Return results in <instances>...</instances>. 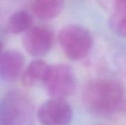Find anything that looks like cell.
Returning a JSON list of instances; mask_svg holds the SVG:
<instances>
[{
	"instance_id": "6da1fadb",
	"label": "cell",
	"mask_w": 126,
	"mask_h": 125,
	"mask_svg": "<svg viewBox=\"0 0 126 125\" xmlns=\"http://www.w3.org/2000/svg\"><path fill=\"white\" fill-rule=\"evenodd\" d=\"M82 98L87 109L101 117H113L126 107L125 87L119 82L110 78L96 79L88 83Z\"/></svg>"
},
{
	"instance_id": "7a4b0ae2",
	"label": "cell",
	"mask_w": 126,
	"mask_h": 125,
	"mask_svg": "<svg viewBox=\"0 0 126 125\" xmlns=\"http://www.w3.org/2000/svg\"><path fill=\"white\" fill-rule=\"evenodd\" d=\"M33 118V102L26 93L10 91L0 101V125H32Z\"/></svg>"
},
{
	"instance_id": "3957f363",
	"label": "cell",
	"mask_w": 126,
	"mask_h": 125,
	"mask_svg": "<svg viewBox=\"0 0 126 125\" xmlns=\"http://www.w3.org/2000/svg\"><path fill=\"white\" fill-rule=\"evenodd\" d=\"M58 42L65 55L73 61H78L88 55L93 46V37L82 26L70 24L58 33Z\"/></svg>"
},
{
	"instance_id": "277c9868",
	"label": "cell",
	"mask_w": 126,
	"mask_h": 125,
	"mask_svg": "<svg viewBox=\"0 0 126 125\" xmlns=\"http://www.w3.org/2000/svg\"><path fill=\"white\" fill-rule=\"evenodd\" d=\"M46 90L51 98H66L74 94L76 87V78L74 70L64 63L49 67L44 82Z\"/></svg>"
},
{
	"instance_id": "5b68a950",
	"label": "cell",
	"mask_w": 126,
	"mask_h": 125,
	"mask_svg": "<svg viewBox=\"0 0 126 125\" xmlns=\"http://www.w3.org/2000/svg\"><path fill=\"white\" fill-rule=\"evenodd\" d=\"M36 117L41 125H69L73 111L65 98H51L40 105Z\"/></svg>"
},
{
	"instance_id": "8992f818",
	"label": "cell",
	"mask_w": 126,
	"mask_h": 125,
	"mask_svg": "<svg viewBox=\"0 0 126 125\" xmlns=\"http://www.w3.org/2000/svg\"><path fill=\"white\" fill-rule=\"evenodd\" d=\"M22 43L26 52L30 56L41 57L47 55L52 48L54 33L47 26L39 25L31 27L25 32Z\"/></svg>"
},
{
	"instance_id": "52a82bcc",
	"label": "cell",
	"mask_w": 126,
	"mask_h": 125,
	"mask_svg": "<svg viewBox=\"0 0 126 125\" xmlns=\"http://www.w3.org/2000/svg\"><path fill=\"white\" fill-rule=\"evenodd\" d=\"M25 57L17 51L0 53V76L6 82H15L22 75Z\"/></svg>"
},
{
	"instance_id": "ba28073f",
	"label": "cell",
	"mask_w": 126,
	"mask_h": 125,
	"mask_svg": "<svg viewBox=\"0 0 126 125\" xmlns=\"http://www.w3.org/2000/svg\"><path fill=\"white\" fill-rule=\"evenodd\" d=\"M49 67L42 59L33 60L22 71V83L26 87H32L39 83H44Z\"/></svg>"
},
{
	"instance_id": "9c48e42d",
	"label": "cell",
	"mask_w": 126,
	"mask_h": 125,
	"mask_svg": "<svg viewBox=\"0 0 126 125\" xmlns=\"http://www.w3.org/2000/svg\"><path fill=\"white\" fill-rule=\"evenodd\" d=\"M63 0H32V11L38 18L51 20L62 12Z\"/></svg>"
},
{
	"instance_id": "30bf717a",
	"label": "cell",
	"mask_w": 126,
	"mask_h": 125,
	"mask_svg": "<svg viewBox=\"0 0 126 125\" xmlns=\"http://www.w3.org/2000/svg\"><path fill=\"white\" fill-rule=\"evenodd\" d=\"M33 25V16L26 10H19L10 16L7 22L9 32L14 34H20L28 31Z\"/></svg>"
},
{
	"instance_id": "8fae6325",
	"label": "cell",
	"mask_w": 126,
	"mask_h": 125,
	"mask_svg": "<svg viewBox=\"0 0 126 125\" xmlns=\"http://www.w3.org/2000/svg\"><path fill=\"white\" fill-rule=\"evenodd\" d=\"M109 22L111 29L117 34L126 38V8L116 5Z\"/></svg>"
},
{
	"instance_id": "7c38bea8",
	"label": "cell",
	"mask_w": 126,
	"mask_h": 125,
	"mask_svg": "<svg viewBox=\"0 0 126 125\" xmlns=\"http://www.w3.org/2000/svg\"><path fill=\"white\" fill-rule=\"evenodd\" d=\"M116 5H118V6H122V7H125V8H126V0H117Z\"/></svg>"
},
{
	"instance_id": "4fadbf2b",
	"label": "cell",
	"mask_w": 126,
	"mask_h": 125,
	"mask_svg": "<svg viewBox=\"0 0 126 125\" xmlns=\"http://www.w3.org/2000/svg\"><path fill=\"white\" fill-rule=\"evenodd\" d=\"M1 49H2V43H1V41H0V52H1Z\"/></svg>"
}]
</instances>
